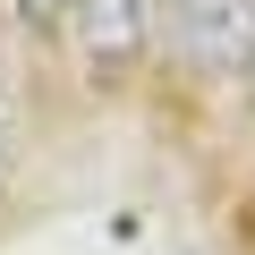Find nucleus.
Here are the masks:
<instances>
[{
	"mask_svg": "<svg viewBox=\"0 0 255 255\" xmlns=\"http://www.w3.org/2000/svg\"><path fill=\"white\" fill-rule=\"evenodd\" d=\"M170 17L187 26V43H196L204 60H238V51H255V0H179Z\"/></svg>",
	"mask_w": 255,
	"mask_h": 255,
	"instance_id": "f257e3e1",
	"label": "nucleus"
},
{
	"mask_svg": "<svg viewBox=\"0 0 255 255\" xmlns=\"http://www.w3.org/2000/svg\"><path fill=\"white\" fill-rule=\"evenodd\" d=\"M26 17H68V0H17Z\"/></svg>",
	"mask_w": 255,
	"mask_h": 255,
	"instance_id": "f03ea898",
	"label": "nucleus"
},
{
	"mask_svg": "<svg viewBox=\"0 0 255 255\" xmlns=\"http://www.w3.org/2000/svg\"><path fill=\"white\" fill-rule=\"evenodd\" d=\"M153 9H162V17H170V9H179V0H153Z\"/></svg>",
	"mask_w": 255,
	"mask_h": 255,
	"instance_id": "7ed1b4c3",
	"label": "nucleus"
}]
</instances>
